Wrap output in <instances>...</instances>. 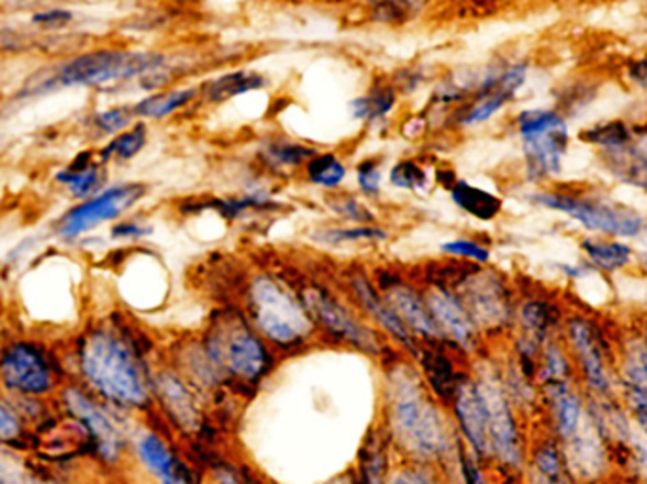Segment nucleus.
Segmentation results:
<instances>
[{
    "label": "nucleus",
    "mask_w": 647,
    "mask_h": 484,
    "mask_svg": "<svg viewBox=\"0 0 647 484\" xmlns=\"http://www.w3.org/2000/svg\"><path fill=\"white\" fill-rule=\"evenodd\" d=\"M581 250L585 254L587 260L604 273L621 271L634 260L633 248L620 239L589 237L581 240Z\"/></svg>",
    "instance_id": "obj_27"
},
{
    "label": "nucleus",
    "mask_w": 647,
    "mask_h": 484,
    "mask_svg": "<svg viewBox=\"0 0 647 484\" xmlns=\"http://www.w3.org/2000/svg\"><path fill=\"white\" fill-rule=\"evenodd\" d=\"M521 324L526 331V339L532 341L542 342L545 339V335L549 334V329L557 324V316L555 311L549 307L545 301L532 300L526 301L523 308H521Z\"/></svg>",
    "instance_id": "obj_34"
},
{
    "label": "nucleus",
    "mask_w": 647,
    "mask_h": 484,
    "mask_svg": "<svg viewBox=\"0 0 647 484\" xmlns=\"http://www.w3.org/2000/svg\"><path fill=\"white\" fill-rule=\"evenodd\" d=\"M152 392L159 399L170 423L177 424L185 431L198 430L201 426V410L196 396L180 376L172 371H161L152 379Z\"/></svg>",
    "instance_id": "obj_19"
},
{
    "label": "nucleus",
    "mask_w": 647,
    "mask_h": 484,
    "mask_svg": "<svg viewBox=\"0 0 647 484\" xmlns=\"http://www.w3.org/2000/svg\"><path fill=\"white\" fill-rule=\"evenodd\" d=\"M146 195V185L138 182L112 185L109 190L83 199V203L70 209L59 220L57 233L65 239H76L83 233L96 229L97 225L120 218L123 212L130 211Z\"/></svg>",
    "instance_id": "obj_12"
},
{
    "label": "nucleus",
    "mask_w": 647,
    "mask_h": 484,
    "mask_svg": "<svg viewBox=\"0 0 647 484\" xmlns=\"http://www.w3.org/2000/svg\"><path fill=\"white\" fill-rule=\"evenodd\" d=\"M532 462H534V468L545 481L559 483V481L568 479L566 477L568 465H566L565 452L559 449V444H539L538 449L534 450Z\"/></svg>",
    "instance_id": "obj_36"
},
{
    "label": "nucleus",
    "mask_w": 647,
    "mask_h": 484,
    "mask_svg": "<svg viewBox=\"0 0 647 484\" xmlns=\"http://www.w3.org/2000/svg\"><path fill=\"white\" fill-rule=\"evenodd\" d=\"M203 347L222 379H235L245 386L258 384L272 368V356L264 337L243 314H219Z\"/></svg>",
    "instance_id": "obj_5"
},
{
    "label": "nucleus",
    "mask_w": 647,
    "mask_h": 484,
    "mask_svg": "<svg viewBox=\"0 0 647 484\" xmlns=\"http://www.w3.org/2000/svg\"><path fill=\"white\" fill-rule=\"evenodd\" d=\"M70 20H72V14L67 10H49V12L33 15V23L42 25V27H63Z\"/></svg>",
    "instance_id": "obj_50"
},
{
    "label": "nucleus",
    "mask_w": 647,
    "mask_h": 484,
    "mask_svg": "<svg viewBox=\"0 0 647 484\" xmlns=\"http://www.w3.org/2000/svg\"><path fill=\"white\" fill-rule=\"evenodd\" d=\"M518 137L525 150L526 172L534 182L557 177L568 150V127L555 110H525L517 117Z\"/></svg>",
    "instance_id": "obj_7"
},
{
    "label": "nucleus",
    "mask_w": 647,
    "mask_h": 484,
    "mask_svg": "<svg viewBox=\"0 0 647 484\" xmlns=\"http://www.w3.org/2000/svg\"><path fill=\"white\" fill-rule=\"evenodd\" d=\"M566 337L576 354L579 373L583 376L587 389L596 397H610L612 379L607 373L606 358L602 354L599 335L591 326V322H587L583 316H570L566 320Z\"/></svg>",
    "instance_id": "obj_14"
},
{
    "label": "nucleus",
    "mask_w": 647,
    "mask_h": 484,
    "mask_svg": "<svg viewBox=\"0 0 647 484\" xmlns=\"http://www.w3.org/2000/svg\"><path fill=\"white\" fill-rule=\"evenodd\" d=\"M621 389H623V399L638 424V430L647 437V392L631 389V386H621Z\"/></svg>",
    "instance_id": "obj_48"
},
{
    "label": "nucleus",
    "mask_w": 647,
    "mask_h": 484,
    "mask_svg": "<svg viewBox=\"0 0 647 484\" xmlns=\"http://www.w3.org/2000/svg\"><path fill=\"white\" fill-rule=\"evenodd\" d=\"M0 384L18 396H48L59 386V365L34 341H12L0 348Z\"/></svg>",
    "instance_id": "obj_8"
},
{
    "label": "nucleus",
    "mask_w": 647,
    "mask_h": 484,
    "mask_svg": "<svg viewBox=\"0 0 647 484\" xmlns=\"http://www.w3.org/2000/svg\"><path fill=\"white\" fill-rule=\"evenodd\" d=\"M62 403L67 415L88 436L91 452L104 464H116L125 449V437L116 416L112 415L101 397L78 384H70L63 389Z\"/></svg>",
    "instance_id": "obj_9"
},
{
    "label": "nucleus",
    "mask_w": 647,
    "mask_h": 484,
    "mask_svg": "<svg viewBox=\"0 0 647 484\" xmlns=\"http://www.w3.org/2000/svg\"><path fill=\"white\" fill-rule=\"evenodd\" d=\"M356 182H358V188H360L364 195H368V198H379L382 190L381 167L375 164V161H371V159L361 161V164L356 167Z\"/></svg>",
    "instance_id": "obj_47"
},
{
    "label": "nucleus",
    "mask_w": 647,
    "mask_h": 484,
    "mask_svg": "<svg viewBox=\"0 0 647 484\" xmlns=\"http://www.w3.org/2000/svg\"><path fill=\"white\" fill-rule=\"evenodd\" d=\"M246 305L256 331L282 350L301 347L316 328L303 300L271 274L250 282Z\"/></svg>",
    "instance_id": "obj_4"
},
{
    "label": "nucleus",
    "mask_w": 647,
    "mask_h": 484,
    "mask_svg": "<svg viewBox=\"0 0 647 484\" xmlns=\"http://www.w3.org/2000/svg\"><path fill=\"white\" fill-rule=\"evenodd\" d=\"M136 457L152 475L167 484H185L196 481L190 468L175 454L164 437L156 431H144L136 437Z\"/></svg>",
    "instance_id": "obj_21"
},
{
    "label": "nucleus",
    "mask_w": 647,
    "mask_h": 484,
    "mask_svg": "<svg viewBox=\"0 0 647 484\" xmlns=\"http://www.w3.org/2000/svg\"><path fill=\"white\" fill-rule=\"evenodd\" d=\"M55 180L59 184L67 185L68 191L76 199L91 198L93 193L101 190L104 182L102 161H93V156L89 151H83L82 156L76 157L72 164L57 172Z\"/></svg>",
    "instance_id": "obj_25"
},
{
    "label": "nucleus",
    "mask_w": 647,
    "mask_h": 484,
    "mask_svg": "<svg viewBox=\"0 0 647 484\" xmlns=\"http://www.w3.org/2000/svg\"><path fill=\"white\" fill-rule=\"evenodd\" d=\"M638 261H640L642 271H644V273L647 274V248L646 250H644V252L640 254V258H638Z\"/></svg>",
    "instance_id": "obj_52"
},
{
    "label": "nucleus",
    "mask_w": 647,
    "mask_h": 484,
    "mask_svg": "<svg viewBox=\"0 0 647 484\" xmlns=\"http://www.w3.org/2000/svg\"><path fill=\"white\" fill-rule=\"evenodd\" d=\"M646 342H647V339H646Z\"/></svg>",
    "instance_id": "obj_54"
},
{
    "label": "nucleus",
    "mask_w": 647,
    "mask_h": 484,
    "mask_svg": "<svg viewBox=\"0 0 647 484\" xmlns=\"http://www.w3.org/2000/svg\"><path fill=\"white\" fill-rule=\"evenodd\" d=\"M350 288L355 292L356 300L360 301L361 308L382 329H387L394 339L402 342L409 352H413L415 356L421 354L419 347H416L415 335L411 334V329L403 324L402 318L395 314L394 308L390 307L389 301L384 300V295L375 290L373 284L364 274H355L350 279Z\"/></svg>",
    "instance_id": "obj_22"
},
{
    "label": "nucleus",
    "mask_w": 647,
    "mask_h": 484,
    "mask_svg": "<svg viewBox=\"0 0 647 484\" xmlns=\"http://www.w3.org/2000/svg\"><path fill=\"white\" fill-rule=\"evenodd\" d=\"M539 206L562 212L585 229L613 239H638L646 232V218L628 206L596 198H579L562 191H544L534 195Z\"/></svg>",
    "instance_id": "obj_6"
},
{
    "label": "nucleus",
    "mask_w": 647,
    "mask_h": 484,
    "mask_svg": "<svg viewBox=\"0 0 647 484\" xmlns=\"http://www.w3.org/2000/svg\"><path fill=\"white\" fill-rule=\"evenodd\" d=\"M266 80L254 72H233V75H224L222 78L212 80L207 86V95L214 103L232 99V97L243 95L248 91H256V89L264 88Z\"/></svg>",
    "instance_id": "obj_31"
},
{
    "label": "nucleus",
    "mask_w": 647,
    "mask_h": 484,
    "mask_svg": "<svg viewBox=\"0 0 647 484\" xmlns=\"http://www.w3.org/2000/svg\"><path fill=\"white\" fill-rule=\"evenodd\" d=\"M164 67L165 59L161 55L125 49H97L65 63L54 75L46 76L44 82L33 80L27 83V88L21 89V95H41L46 91L72 86L109 88L116 83L130 82L133 78H143L152 70Z\"/></svg>",
    "instance_id": "obj_3"
},
{
    "label": "nucleus",
    "mask_w": 647,
    "mask_h": 484,
    "mask_svg": "<svg viewBox=\"0 0 647 484\" xmlns=\"http://www.w3.org/2000/svg\"><path fill=\"white\" fill-rule=\"evenodd\" d=\"M382 290H384L382 294L384 300L389 301L390 307L394 308L403 324L411 329V334L424 337L428 341H445L442 329L437 328L436 320L430 313L424 295L419 294L408 284H402L400 280L387 282Z\"/></svg>",
    "instance_id": "obj_18"
},
{
    "label": "nucleus",
    "mask_w": 647,
    "mask_h": 484,
    "mask_svg": "<svg viewBox=\"0 0 647 484\" xmlns=\"http://www.w3.org/2000/svg\"><path fill=\"white\" fill-rule=\"evenodd\" d=\"M638 146H640L642 150L646 151L647 154V130L642 133L640 138H638Z\"/></svg>",
    "instance_id": "obj_53"
},
{
    "label": "nucleus",
    "mask_w": 647,
    "mask_h": 484,
    "mask_svg": "<svg viewBox=\"0 0 647 484\" xmlns=\"http://www.w3.org/2000/svg\"><path fill=\"white\" fill-rule=\"evenodd\" d=\"M602 161L607 172L621 184L633 185L647 193V154L638 143L617 144L612 148H602Z\"/></svg>",
    "instance_id": "obj_23"
},
{
    "label": "nucleus",
    "mask_w": 647,
    "mask_h": 484,
    "mask_svg": "<svg viewBox=\"0 0 647 484\" xmlns=\"http://www.w3.org/2000/svg\"><path fill=\"white\" fill-rule=\"evenodd\" d=\"M394 91L392 89H379L371 95L356 99L355 103L350 104V110L358 120L373 122V120H381V117L387 116L390 110L394 109Z\"/></svg>",
    "instance_id": "obj_39"
},
{
    "label": "nucleus",
    "mask_w": 647,
    "mask_h": 484,
    "mask_svg": "<svg viewBox=\"0 0 647 484\" xmlns=\"http://www.w3.org/2000/svg\"><path fill=\"white\" fill-rule=\"evenodd\" d=\"M148 140V133L143 123H136L135 127L130 131H122L118 133L116 137L112 138L101 150V161L107 164L109 159H120V161H127L133 157L138 156L143 151Z\"/></svg>",
    "instance_id": "obj_33"
},
{
    "label": "nucleus",
    "mask_w": 647,
    "mask_h": 484,
    "mask_svg": "<svg viewBox=\"0 0 647 484\" xmlns=\"http://www.w3.org/2000/svg\"><path fill=\"white\" fill-rule=\"evenodd\" d=\"M306 180L324 190H335L347 178V167L334 154H314L305 164Z\"/></svg>",
    "instance_id": "obj_30"
},
{
    "label": "nucleus",
    "mask_w": 647,
    "mask_h": 484,
    "mask_svg": "<svg viewBox=\"0 0 647 484\" xmlns=\"http://www.w3.org/2000/svg\"><path fill=\"white\" fill-rule=\"evenodd\" d=\"M450 199L458 209L481 222H491L502 212V199L491 191L481 190L466 180H457L450 185Z\"/></svg>",
    "instance_id": "obj_26"
},
{
    "label": "nucleus",
    "mask_w": 647,
    "mask_h": 484,
    "mask_svg": "<svg viewBox=\"0 0 647 484\" xmlns=\"http://www.w3.org/2000/svg\"><path fill=\"white\" fill-rule=\"evenodd\" d=\"M453 405H455L458 426L462 430L464 439L470 443L471 452L481 460L492 458L489 415H487V407L477 382L462 376L453 396Z\"/></svg>",
    "instance_id": "obj_16"
},
{
    "label": "nucleus",
    "mask_w": 647,
    "mask_h": 484,
    "mask_svg": "<svg viewBox=\"0 0 647 484\" xmlns=\"http://www.w3.org/2000/svg\"><path fill=\"white\" fill-rule=\"evenodd\" d=\"M419 360L426 369V376H428L430 386L436 392L437 396L443 399L453 402V396L457 392L460 376L455 373L453 362L447 356L439 352V350H432V352H424L419 354Z\"/></svg>",
    "instance_id": "obj_28"
},
{
    "label": "nucleus",
    "mask_w": 647,
    "mask_h": 484,
    "mask_svg": "<svg viewBox=\"0 0 647 484\" xmlns=\"http://www.w3.org/2000/svg\"><path fill=\"white\" fill-rule=\"evenodd\" d=\"M389 237L384 229L373 224H358L353 227H332L322 233L321 240L327 245H353V243H379Z\"/></svg>",
    "instance_id": "obj_38"
},
{
    "label": "nucleus",
    "mask_w": 647,
    "mask_h": 484,
    "mask_svg": "<svg viewBox=\"0 0 647 484\" xmlns=\"http://www.w3.org/2000/svg\"><path fill=\"white\" fill-rule=\"evenodd\" d=\"M581 138L602 150V148H612L617 144L631 143L633 133L623 122H610L596 125L593 130H587L585 133H581Z\"/></svg>",
    "instance_id": "obj_41"
},
{
    "label": "nucleus",
    "mask_w": 647,
    "mask_h": 484,
    "mask_svg": "<svg viewBox=\"0 0 647 484\" xmlns=\"http://www.w3.org/2000/svg\"><path fill=\"white\" fill-rule=\"evenodd\" d=\"M628 78L633 80L636 86L647 88V57L646 59H638L631 65L628 69Z\"/></svg>",
    "instance_id": "obj_51"
},
{
    "label": "nucleus",
    "mask_w": 647,
    "mask_h": 484,
    "mask_svg": "<svg viewBox=\"0 0 647 484\" xmlns=\"http://www.w3.org/2000/svg\"><path fill=\"white\" fill-rule=\"evenodd\" d=\"M390 184L400 190L419 191L428 188L430 175L415 161H400L390 171Z\"/></svg>",
    "instance_id": "obj_42"
},
{
    "label": "nucleus",
    "mask_w": 647,
    "mask_h": 484,
    "mask_svg": "<svg viewBox=\"0 0 647 484\" xmlns=\"http://www.w3.org/2000/svg\"><path fill=\"white\" fill-rule=\"evenodd\" d=\"M316 151L300 144L272 143L267 146L266 156L272 165H279L282 169H293L306 164Z\"/></svg>",
    "instance_id": "obj_43"
},
{
    "label": "nucleus",
    "mask_w": 647,
    "mask_h": 484,
    "mask_svg": "<svg viewBox=\"0 0 647 484\" xmlns=\"http://www.w3.org/2000/svg\"><path fill=\"white\" fill-rule=\"evenodd\" d=\"M27 443V428L15 410L14 403L0 394V447H21Z\"/></svg>",
    "instance_id": "obj_37"
},
{
    "label": "nucleus",
    "mask_w": 647,
    "mask_h": 484,
    "mask_svg": "<svg viewBox=\"0 0 647 484\" xmlns=\"http://www.w3.org/2000/svg\"><path fill=\"white\" fill-rule=\"evenodd\" d=\"M621 386L647 392V342L642 339L628 342L621 363Z\"/></svg>",
    "instance_id": "obj_32"
},
{
    "label": "nucleus",
    "mask_w": 647,
    "mask_h": 484,
    "mask_svg": "<svg viewBox=\"0 0 647 484\" xmlns=\"http://www.w3.org/2000/svg\"><path fill=\"white\" fill-rule=\"evenodd\" d=\"M458 288L462 290L458 297L470 311L477 328L497 329L510 322V294L497 274L479 271L462 280Z\"/></svg>",
    "instance_id": "obj_13"
},
{
    "label": "nucleus",
    "mask_w": 647,
    "mask_h": 484,
    "mask_svg": "<svg viewBox=\"0 0 647 484\" xmlns=\"http://www.w3.org/2000/svg\"><path fill=\"white\" fill-rule=\"evenodd\" d=\"M545 392L551 402L553 423L557 436L566 441L578 431L579 426L585 418V407L579 397L578 392L573 390L572 381L555 382L547 384Z\"/></svg>",
    "instance_id": "obj_24"
},
{
    "label": "nucleus",
    "mask_w": 647,
    "mask_h": 484,
    "mask_svg": "<svg viewBox=\"0 0 647 484\" xmlns=\"http://www.w3.org/2000/svg\"><path fill=\"white\" fill-rule=\"evenodd\" d=\"M76 369L86 389L114 409L150 407L152 376L135 342L118 328L89 329L75 348Z\"/></svg>",
    "instance_id": "obj_1"
},
{
    "label": "nucleus",
    "mask_w": 647,
    "mask_h": 484,
    "mask_svg": "<svg viewBox=\"0 0 647 484\" xmlns=\"http://www.w3.org/2000/svg\"><path fill=\"white\" fill-rule=\"evenodd\" d=\"M424 300L445 341L449 339L464 352H473L479 345V328L462 300L443 286L430 288Z\"/></svg>",
    "instance_id": "obj_15"
},
{
    "label": "nucleus",
    "mask_w": 647,
    "mask_h": 484,
    "mask_svg": "<svg viewBox=\"0 0 647 484\" xmlns=\"http://www.w3.org/2000/svg\"><path fill=\"white\" fill-rule=\"evenodd\" d=\"M445 254H449L453 258H462V260L473 261L479 266H484L491 260V250L487 246L479 245L477 240L457 239L449 240L442 246Z\"/></svg>",
    "instance_id": "obj_44"
},
{
    "label": "nucleus",
    "mask_w": 647,
    "mask_h": 484,
    "mask_svg": "<svg viewBox=\"0 0 647 484\" xmlns=\"http://www.w3.org/2000/svg\"><path fill=\"white\" fill-rule=\"evenodd\" d=\"M193 97H196V89H170V91H164V93L146 97L144 101L135 104L133 109H135L136 116L161 120V117L169 116L172 112L186 106Z\"/></svg>",
    "instance_id": "obj_29"
},
{
    "label": "nucleus",
    "mask_w": 647,
    "mask_h": 484,
    "mask_svg": "<svg viewBox=\"0 0 647 484\" xmlns=\"http://www.w3.org/2000/svg\"><path fill=\"white\" fill-rule=\"evenodd\" d=\"M150 233V225L138 224V222H122V224L112 227L110 235H112L114 239L138 240L148 237Z\"/></svg>",
    "instance_id": "obj_49"
},
{
    "label": "nucleus",
    "mask_w": 647,
    "mask_h": 484,
    "mask_svg": "<svg viewBox=\"0 0 647 484\" xmlns=\"http://www.w3.org/2000/svg\"><path fill=\"white\" fill-rule=\"evenodd\" d=\"M135 116V109L118 106V109L101 112L93 120V125H96V130L102 133V135H118V133H122V131L130 127L131 120Z\"/></svg>",
    "instance_id": "obj_45"
},
{
    "label": "nucleus",
    "mask_w": 647,
    "mask_h": 484,
    "mask_svg": "<svg viewBox=\"0 0 647 484\" xmlns=\"http://www.w3.org/2000/svg\"><path fill=\"white\" fill-rule=\"evenodd\" d=\"M565 443L566 465L568 471H578L579 475L591 479L606 468V449H604V436L593 420V416L585 415L583 423L572 437H568Z\"/></svg>",
    "instance_id": "obj_20"
},
{
    "label": "nucleus",
    "mask_w": 647,
    "mask_h": 484,
    "mask_svg": "<svg viewBox=\"0 0 647 484\" xmlns=\"http://www.w3.org/2000/svg\"><path fill=\"white\" fill-rule=\"evenodd\" d=\"M301 300L305 303L314 326H321L337 341L347 342L350 347L369 354H381V339L377 337L373 329L358 318L345 303H341L334 294H330L321 286H306L301 294Z\"/></svg>",
    "instance_id": "obj_10"
},
{
    "label": "nucleus",
    "mask_w": 647,
    "mask_h": 484,
    "mask_svg": "<svg viewBox=\"0 0 647 484\" xmlns=\"http://www.w3.org/2000/svg\"><path fill=\"white\" fill-rule=\"evenodd\" d=\"M525 65H515L504 72L487 76L484 82L479 86L476 103L464 117V125H479L491 120L498 110L510 103L517 89L525 83Z\"/></svg>",
    "instance_id": "obj_17"
},
{
    "label": "nucleus",
    "mask_w": 647,
    "mask_h": 484,
    "mask_svg": "<svg viewBox=\"0 0 647 484\" xmlns=\"http://www.w3.org/2000/svg\"><path fill=\"white\" fill-rule=\"evenodd\" d=\"M360 471L369 483H379L387 471V441L381 437H369L368 443L361 449Z\"/></svg>",
    "instance_id": "obj_40"
},
{
    "label": "nucleus",
    "mask_w": 647,
    "mask_h": 484,
    "mask_svg": "<svg viewBox=\"0 0 647 484\" xmlns=\"http://www.w3.org/2000/svg\"><path fill=\"white\" fill-rule=\"evenodd\" d=\"M389 430L398 447L419 462L449 454L450 437L442 410L426 396L421 376L398 365L389 376Z\"/></svg>",
    "instance_id": "obj_2"
},
{
    "label": "nucleus",
    "mask_w": 647,
    "mask_h": 484,
    "mask_svg": "<svg viewBox=\"0 0 647 484\" xmlns=\"http://www.w3.org/2000/svg\"><path fill=\"white\" fill-rule=\"evenodd\" d=\"M539 381L544 382V386L555 382L572 381V365L557 342H545Z\"/></svg>",
    "instance_id": "obj_35"
},
{
    "label": "nucleus",
    "mask_w": 647,
    "mask_h": 484,
    "mask_svg": "<svg viewBox=\"0 0 647 484\" xmlns=\"http://www.w3.org/2000/svg\"><path fill=\"white\" fill-rule=\"evenodd\" d=\"M327 205L341 218L350 220V222H356V224H369V222H373V214L366 206L361 205L360 201H356L350 195L332 198Z\"/></svg>",
    "instance_id": "obj_46"
},
{
    "label": "nucleus",
    "mask_w": 647,
    "mask_h": 484,
    "mask_svg": "<svg viewBox=\"0 0 647 484\" xmlns=\"http://www.w3.org/2000/svg\"><path fill=\"white\" fill-rule=\"evenodd\" d=\"M479 392L483 396L487 415H489V430H491L492 458L500 464L517 470L523 465V441L518 431L517 420L511 409L510 397L505 386L497 373L484 371L476 379Z\"/></svg>",
    "instance_id": "obj_11"
}]
</instances>
